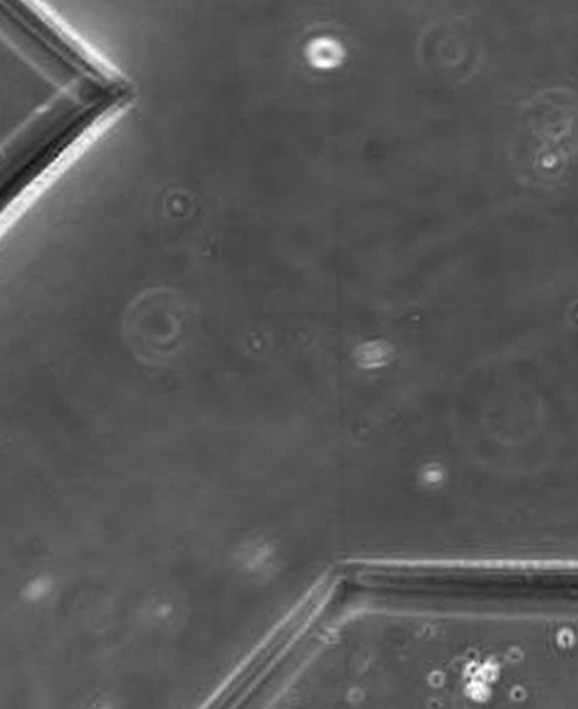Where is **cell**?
Returning a JSON list of instances; mask_svg holds the SVG:
<instances>
[{
    "label": "cell",
    "mask_w": 578,
    "mask_h": 709,
    "mask_svg": "<svg viewBox=\"0 0 578 709\" xmlns=\"http://www.w3.org/2000/svg\"><path fill=\"white\" fill-rule=\"evenodd\" d=\"M308 56L311 59L313 64L318 66H330L335 62L337 50L332 41L318 39L313 41V44L308 51Z\"/></svg>",
    "instance_id": "1"
}]
</instances>
